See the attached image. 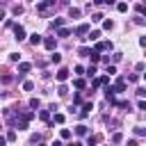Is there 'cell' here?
<instances>
[{"instance_id":"obj_12","label":"cell","mask_w":146,"mask_h":146,"mask_svg":"<svg viewBox=\"0 0 146 146\" xmlns=\"http://www.w3.org/2000/svg\"><path fill=\"white\" fill-rule=\"evenodd\" d=\"M98 141H103V135H89V139H87L89 146H91V144H98Z\"/></svg>"},{"instance_id":"obj_19","label":"cell","mask_w":146,"mask_h":146,"mask_svg":"<svg viewBox=\"0 0 146 146\" xmlns=\"http://www.w3.org/2000/svg\"><path fill=\"white\" fill-rule=\"evenodd\" d=\"M80 14H82V11H80V9H75V7H71V9H68V16H71V18H78Z\"/></svg>"},{"instance_id":"obj_7","label":"cell","mask_w":146,"mask_h":146,"mask_svg":"<svg viewBox=\"0 0 146 146\" xmlns=\"http://www.w3.org/2000/svg\"><path fill=\"white\" fill-rule=\"evenodd\" d=\"M68 73H71L68 68H59L57 71V82H66L68 80Z\"/></svg>"},{"instance_id":"obj_45","label":"cell","mask_w":146,"mask_h":146,"mask_svg":"<svg viewBox=\"0 0 146 146\" xmlns=\"http://www.w3.org/2000/svg\"><path fill=\"white\" fill-rule=\"evenodd\" d=\"M114 2H116V0H105V5H110V7H112Z\"/></svg>"},{"instance_id":"obj_9","label":"cell","mask_w":146,"mask_h":146,"mask_svg":"<svg viewBox=\"0 0 146 146\" xmlns=\"http://www.w3.org/2000/svg\"><path fill=\"white\" fill-rule=\"evenodd\" d=\"M87 132H89V128H87V125H84V123H80V125H78V128H75V135H78V137H84V135H87Z\"/></svg>"},{"instance_id":"obj_11","label":"cell","mask_w":146,"mask_h":146,"mask_svg":"<svg viewBox=\"0 0 146 146\" xmlns=\"http://www.w3.org/2000/svg\"><path fill=\"white\" fill-rule=\"evenodd\" d=\"M114 89H116L119 94H121V91H125V80H123V78H119V80H116V84H114Z\"/></svg>"},{"instance_id":"obj_42","label":"cell","mask_w":146,"mask_h":146,"mask_svg":"<svg viewBox=\"0 0 146 146\" xmlns=\"http://www.w3.org/2000/svg\"><path fill=\"white\" fill-rule=\"evenodd\" d=\"M139 46H144V48H146V36H141V39H139Z\"/></svg>"},{"instance_id":"obj_30","label":"cell","mask_w":146,"mask_h":146,"mask_svg":"<svg viewBox=\"0 0 146 146\" xmlns=\"http://www.w3.org/2000/svg\"><path fill=\"white\" fill-rule=\"evenodd\" d=\"M114 73H116V66L110 64V66H107V75H114Z\"/></svg>"},{"instance_id":"obj_8","label":"cell","mask_w":146,"mask_h":146,"mask_svg":"<svg viewBox=\"0 0 146 146\" xmlns=\"http://www.w3.org/2000/svg\"><path fill=\"white\" fill-rule=\"evenodd\" d=\"M30 43H32V46H39V43H43L41 34H36V32H34V34H30Z\"/></svg>"},{"instance_id":"obj_26","label":"cell","mask_w":146,"mask_h":146,"mask_svg":"<svg viewBox=\"0 0 146 146\" xmlns=\"http://www.w3.org/2000/svg\"><path fill=\"white\" fill-rule=\"evenodd\" d=\"M116 9H119V11H128V2H119Z\"/></svg>"},{"instance_id":"obj_37","label":"cell","mask_w":146,"mask_h":146,"mask_svg":"<svg viewBox=\"0 0 146 146\" xmlns=\"http://www.w3.org/2000/svg\"><path fill=\"white\" fill-rule=\"evenodd\" d=\"M91 21H94V23H98V21H103V14H94V16H91Z\"/></svg>"},{"instance_id":"obj_41","label":"cell","mask_w":146,"mask_h":146,"mask_svg":"<svg viewBox=\"0 0 146 146\" xmlns=\"http://www.w3.org/2000/svg\"><path fill=\"white\" fill-rule=\"evenodd\" d=\"M135 132H137V135H144V137H146V128H135Z\"/></svg>"},{"instance_id":"obj_40","label":"cell","mask_w":146,"mask_h":146,"mask_svg":"<svg viewBox=\"0 0 146 146\" xmlns=\"http://www.w3.org/2000/svg\"><path fill=\"white\" fill-rule=\"evenodd\" d=\"M128 80H130V82H137V80H139V75H137V73H132V75H128Z\"/></svg>"},{"instance_id":"obj_49","label":"cell","mask_w":146,"mask_h":146,"mask_svg":"<svg viewBox=\"0 0 146 146\" xmlns=\"http://www.w3.org/2000/svg\"><path fill=\"white\" fill-rule=\"evenodd\" d=\"M0 130H2V125H0Z\"/></svg>"},{"instance_id":"obj_22","label":"cell","mask_w":146,"mask_h":146,"mask_svg":"<svg viewBox=\"0 0 146 146\" xmlns=\"http://www.w3.org/2000/svg\"><path fill=\"white\" fill-rule=\"evenodd\" d=\"M11 11H14L16 16H21V14H23V5H14V7H11Z\"/></svg>"},{"instance_id":"obj_18","label":"cell","mask_w":146,"mask_h":146,"mask_svg":"<svg viewBox=\"0 0 146 146\" xmlns=\"http://www.w3.org/2000/svg\"><path fill=\"white\" fill-rule=\"evenodd\" d=\"M50 62H52V64H59V62H62V55L52 50V55H50Z\"/></svg>"},{"instance_id":"obj_1","label":"cell","mask_w":146,"mask_h":146,"mask_svg":"<svg viewBox=\"0 0 146 146\" xmlns=\"http://www.w3.org/2000/svg\"><path fill=\"white\" fill-rule=\"evenodd\" d=\"M14 39H16V41H23V39H25V27L18 25V23L14 25Z\"/></svg>"},{"instance_id":"obj_16","label":"cell","mask_w":146,"mask_h":146,"mask_svg":"<svg viewBox=\"0 0 146 146\" xmlns=\"http://www.w3.org/2000/svg\"><path fill=\"white\" fill-rule=\"evenodd\" d=\"M73 87H78V89H84V87H87V82H84L82 78H75V80H73Z\"/></svg>"},{"instance_id":"obj_10","label":"cell","mask_w":146,"mask_h":146,"mask_svg":"<svg viewBox=\"0 0 146 146\" xmlns=\"http://www.w3.org/2000/svg\"><path fill=\"white\" fill-rule=\"evenodd\" d=\"M64 23H66V18H55V21H50V27H52V30H57V27H62Z\"/></svg>"},{"instance_id":"obj_32","label":"cell","mask_w":146,"mask_h":146,"mask_svg":"<svg viewBox=\"0 0 146 146\" xmlns=\"http://www.w3.org/2000/svg\"><path fill=\"white\" fill-rule=\"evenodd\" d=\"M80 103H82V96L75 94V96H73V105H80Z\"/></svg>"},{"instance_id":"obj_46","label":"cell","mask_w":146,"mask_h":146,"mask_svg":"<svg viewBox=\"0 0 146 146\" xmlns=\"http://www.w3.org/2000/svg\"><path fill=\"white\" fill-rule=\"evenodd\" d=\"M94 2H96V5H103V2H105V0H94Z\"/></svg>"},{"instance_id":"obj_29","label":"cell","mask_w":146,"mask_h":146,"mask_svg":"<svg viewBox=\"0 0 146 146\" xmlns=\"http://www.w3.org/2000/svg\"><path fill=\"white\" fill-rule=\"evenodd\" d=\"M18 59H21L18 52H11V55H9V62H18Z\"/></svg>"},{"instance_id":"obj_3","label":"cell","mask_w":146,"mask_h":146,"mask_svg":"<svg viewBox=\"0 0 146 146\" xmlns=\"http://www.w3.org/2000/svg\"><path fill=\"white\" fill-rule=\"evenodd\" d=\"M43 46H46V48L52 52V50L57 48V39H55V36H46V39H43Z\"/></svg>"},{"instance_id":"obj_15","label":"cell","mask_w":146,"mask_h":146,"mask_svg":"<svg viewBox=\"0 0 146 146\" xmlns=\"http://www.w3.org/2000/svg\"><path fill=\"white\" fill-rule=\"evenodd\" d=\"M89 59H91V62H94V64H96V62H98V59H100V52H98V50H96V48H94V50H91V52H89Z\"/></svg>"},{"instance_id":"obj_24","label":"cell","mask_w":146,"mask_h":146,"mask_svg":"<svg viewBox=\"0 0 146 146\" xmlns=\"http://www.w3.org/2000/svg\"><path fill=\"white\" fill-rule=\"evenodd\" d=\"M112 141H114V144L123 141V135H121V132H114V135H112Z\"/></svg>"},{"instance_id":"obj_13","label":"cell","mask_w":146,"mask_h":146,"mask_svg":"<svg viewBox=\"0 0 146 146\" xmlns=\"http://www.w3.org/2000/svg\"><path fill=\"white\" fill-rule=\"evenodd\" d=\"M68 34H71V30H68V27H64V25H62V27H57V36H62V39H64V36H68Z\"/></svg>"},{"instance_id":"obj_17","label":"cell","mask_w":146,"mask_h":146,"mask_svg":"<svg viewBox=\"0 0 146 146\" xmlns=\"http://www.w3.org/2000/svg\"><path fill=\"white\" fill-rule=\"evenodd\" d=\"M87 39H91V41H98V39H100V32H98V30H94V32H89V34H87Z\"/></svg>"},{"instance_id":"obj_6","label":"cell","mask_w":146,"mask_h":146,"mask_svg":"<svg viewBox=\"0 0 146 146\" xmlns=\"http://www.w3.org/2000/svg\"><path fill=\"white\" fill-rule=\"evenodd\" d=\"M91 110H94V103H91V100H87V103H82V110H80V116L84 119V116H87V114H89Z\"/></svg>"},{"instance_id":"obj_34","label":"cell","mask_w":146,"mask_h":146,"mask_svg":"<svg viewBox=\"0 0 146 146\" xmlns=\"http://www.w3.org/2000/svg\"><path fill=\"white\" fill-rule=\"evenodd\" d=\"M14 139H16V132L9 130V132H7V141H14Z\"/></svg>"},{"instance_id":"obj_5","label":"cell","mask_w":146,"mask_h":146,"mask_svg":"<svg viewBox=\"0 0 146 146\" xmlns=\"http://www.w3.org/2000/svg\"><path fill=\"white\" fill-rule=\"evenodd\" d=\"M112 48H114L112 41H98V43H96V50H98V52H100V50H112Z\"/></svg>"},{"instance_id":"obj_36","label":"cell","mask_w":146,"mask_h":146,"mask_svg":"<svg viewBox=\"0 0 146 146\" xmlns=\"http://www.w3.org/2000/svg\"><path fill=\"white\" fill-rule=\"evenodd\" d=\"M137 96L144 98V96H146V87H139V89H137Z\"/></svg>"},{"instance_id":"obj_2","label":"cell","mask_w":146,"mask_h":146,"mask_svg":"<svg viewBox=\"0 0 146 146\" xmlns=\"http://www.w3.org/2000/svg\"><path fill=\"white\" fill-rule=\"evenodd\" d=\"M75 34H78L80 39H87V34H89V25H87V23L78 25V27H75Z\"/></svg>"},{"instance_id":"obj_27","label":"cell","mask_w":146,"mask_h":146,"mask_svg":"<svg viewBox=\"0 0 146 146\" xmlns=\"http://www.w3.org/2000/svg\"><path fill=\"white\" fill-rule=\"evenodd\" d=\"M57 91H59V96H66V94H68V89H66V84H59V89H57Z\"/></svg>"},{"instance_id":"obj_20","label":"cell","mask_w":146,"mask_h":146,"mask_svg":"<svg viewBox=\"0 0 146 146\" xmlns=\"http://www.w3.org/2000/svg\"><path fill=\"white\" fill-rule=\"evenodd\" d=\"M78 52H80V57H89V52H91V48H87V46H82V48H80Z\"/></svg>"},{"instance_id":"obj_48","label":"cell","mask_w":146,"mask_h":146,"mask_svg":"<svg viewBox=\"0 0 146 146\" xmlns=\"http://www.w3.org/2000/svg\"><path fill=\"white\" fill-rule=\"evenodd\" d=\"M144 80H146V73H144Z\"/></svg>"},{"instance_id":"obj_39","label":"cell","mask_w":146,"mask_h":146,"mask_svg":"<svg viewBox=\"0 0 146 146\" xmlns=\"http://www.w3.org/2000/svg\"><path fill=\"white\" fill-rule=\"evenodd\" d=\"M94 73H96V66H89V68H87V75H89V78H91V75H94Z\"/></svg>"},{"instance_id":"obj_35","label":"cell","mask_w":146,"mask_h":146,"mask_svg":"<svg viewBox=\"0 0 146 146\" xmlns=\"http://www.w3.org/2000/svg\"><path fill=\"white\" fill-rule=\"evenodd\" d=\"M41 139H43L41 135H32V137H30V141H32V144H36V141H41Z\"/></svg>"},{"instance_id":"obj_4","label":"cell","mask_w":146,"mask_h":146,"mask_svg":"<svg viewBox=\"0 0 146 146\" xmlns=\"http://www.w3.org/2000/svg\"><path fill=\"white\" fill-rule=\"evenodd\" d=\"M110 82V75H100V78H96L94 82H91V89H98L100 84H107Z\"/></svg>"},{"instance_id":"obj_33","label":"cell","mask_w":146,"mask_h":146,"mask_svg":"<svg viewBox=\"0 0 146 146\" xmlns=\"http://www.w3.org/2000/svg\"><path fill=\"white\" fill-rule=\"evenodd\" d=\"M55 123H64V114L57 112V114H55Z\"/></svg>"},{"instance_id":"obj_28","label":"cell","mask_w":146,"mask_h":146,"mask_svg":"<svg viewBox=\"0 0 146 146\" xmlns=\"http://www.w3.org/2000/svg\"><path fill=\"white\" fill-rule=\"evenodd\" d=\"M112 27H114L112 21H105V23H103V30H112Z\"/></svg>"},{"instance_id":"obj_23","label":"cell","mask_w":146,"mask_h":146,"mask_svg":"<svg viewBox=\"0 0 146 146\" xmlns=\"http://www.w3.org/2000/svg\"><path fill=\"white\" fill-rule=\"evenodd\" d=\"M23 89H25V91H32V89H34V82L25 80V82H23Z\"/></svg>"},{"instance_id":"obj_14","label":"cell","mask_w":146,"mask_h":146,"mask_svg":"<svg viewBox=\"0 0 146 146\" xmlns=\"http://www.w3.org/2000/svg\"><path fill=\"white\" fill-rule=\"evenodd\" d=\"M30 68H32V64H27V62H21L18 64V73H27Z\"/></svg>"},{"instance_id":"obj_38","label":"cell","mask_w":146,"mask_h":146,"mask_svg":"<svg viewBox=\"0 0 146 146\" xmlns=\"http://www.w3.org/2000/svg\"><path fill=\"white\" fill-rule=\"evenodd\" d=\"M39 105H41L39 98H32V100H30V107H39Z\"/></svg>"},{"instance_id":"obj_31","label":"cell","mask_w":146,"mask_h":146,"mask_svg":"<svg viewBox=\"0 0 146 146\" xmlns=\"http://www.w3.org/2000/svg\"><path fill=\"white\" fill-rule=\"evenodd\" d=\"M11 80H14V78H11V75H2V78H0V82H5V84H9V82H11Z\"/></svg>"},{"instance_id":"obj_44","label":"cell","mask_w":146,"mask_h":146,"mask_svg":"<svg viewBox=\"0 0 146 146\" xmlns=\"http://www.w3.org/2000/svg\"><path fill=\"white\" fill-rule=\"evenodd\" d=\"M5 141H7V137H2V135H0V146H2Z\"/></svg>"},{"instance_id":"obj_25","label":"cell","mask_w":146,"mask_h":146,"mask_svg":"<svg viewBox=\"0 0 146 146\" xmlns=\"http://www.w3.org/2000/svg\"><path fill=\"white\" fill-rule=\"evenodd\" d=\"M62 139H71V130L68 128H62Z\"/></svg>"},{"instance_id":"obj_43","label":"cell","mask_w":146,"mask_h":146,"mask_svg":"<svg viewBox=\"0 0 146 146\" xmlns=\"http://www.w3.org/2000/svg\"><path fill=\"white\" fill-rule=\"evenodd\" d=\"M139 110H146V103L144 100H139Z\"/></svg>"},{"instance_id":"obj_21","label":"cell","mask_w":146,"mask_h":146,"mask_svg":"<svg viewBox=\"0 0 146 146\" xmlns=\"http://www.w3.org/2000/svg\"><path fill=\"white\" fill-rule=\"evenodd\" d=\"M39 116H41V121H50V112H48V110H41Z\"/></svg>"},{"instance_id":"obj_47","label":"cell","mask_w":146,"mask_h":146,"mask_svg":"<svg viewBox=\"0 0 146 146\" xmlns=\"http://www.w3.org/2000/svg\"><path fill=\"white\" fill-rule=\"evenodd\" d=\"M2 18H5V11H2V9H0V21H2Z\"/></svg>"}]
</instances>
